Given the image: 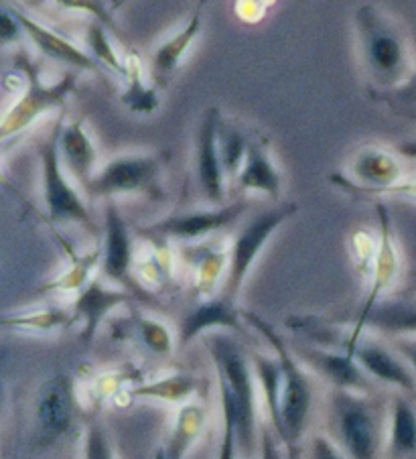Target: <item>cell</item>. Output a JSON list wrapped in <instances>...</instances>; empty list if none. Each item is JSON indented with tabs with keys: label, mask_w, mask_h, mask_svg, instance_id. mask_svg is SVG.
<instances>
[{
	"label": "cell",
	"mask_w": 416,
	"mask_h": 459,
	"mask_svg": "<svg viewBox=\"0 0 416 459\" xmlns=\"http://www.w3.org/2000/svg\"><path fill=\"white\" fill-rule=\"evenodd\" d=\"M133 301V293L126 289H114L108 287L104 279L94 277L90 281V285L80 290L75 301L72 303L74 319L82 324L80 338L83 343H91L96 338V333L102 325V321L110 316L114 309H118L120 305Z\"/></svg>",
	"instance_id": "obj_18"
},
{
	"label": "cell",
	"mask_w": 416,
	"mask_h": 459,
	"mask_svg": "<svg viewBox=\"0 0 416 459\" xmlns=\"http://www.w3.org/2000/svg\"><path fill=\"white\" fill-rule=\"evenodd\" d=\"M374 100L384 104L388 110L398 114V117L416 120V67H412V74L408 75L406 82L400 83L394 90L374 96Z\"/></svg>",
	"instance_id": "obj_37"
},
{
	"label": "cell",
	"mask_w": 416,
	"mask_h": 459,
	"mask_svg": "<svg viewBox=\"0 0 416 459\" xmlns=\"http://www.w3.org/2000/svg\"><path fill=\"white\" fill-rule=\"evenodd\" d=\"M220 110L212 106L207 108L199 122L195 136V175L197 186L204 197L215 208L226 205V173H223L220 149H218V128Z\"/></svg>",
	"instance_id": "obj_14"
},
{
	"label": "cell",
	"mask_w": 416,
	"mask_h": 459,
	"mask_svg": "<svg viewBox=\"0 0 416 459\" xmlns=\"http://www.w3.org/2000/svg\"><path fill=\"white\" fill-rule=\"evenodd\" d=\"M75 382L69 374H56L43 382L33 401L35 437L51 446L72 429L75 419Z\"/></svg>",
	"instance_id": "obj_11"
},
{
	"label": "cell",
	"mask_w": 416,
	"mask_h": 459,
	"mask_svg": "<svg viewBox=\"0 0 416 459\" xmlns=\"http://www.w3.org/2000/svg\"><path fill=\"white\" fill-rule=\"evenodd\" d=\"M311 459H350L343 449L327 435H315L311 439Z\"/></svg>",
	"instance_id": "obj_40"
},
{
	"label": "cell",
	"mask_w": 416,
	"mask_h": 459,
	"mask_svg": "<svg viewBox=\"0 0 416 459\" xmlns=\"http://www.w3.org/2000/svg\"><path fill=\"white\" fill-rule=\"evenodd\" d=\"M83 459H117L110 439L98 419H91L83 435Z\"/></svg>",
	"instance_id": "obj_38"
},
{
	"label": "cell",
	"mask_w": 416,
	"mask_h": 459,
	"mask_svg": "<svg viewBox=\"0 0 416 459\" xmlns=\"http://www.w3.org/2000/svg\"><path fill=\"white\" fill-rule=\"evenodd\" d=\"M56 6L64 11L90 14L91 21L100 22V25L110 30L114 39H120L122 43L128 45V35L125 33V29L120 27V22L117 21V14H114V9H110V4L100 3V0H57Z\"/></svg>",
	"instance_id": "obj_36"
},
{
	"label": "cell",
	"mask_w": 416,
	"mask_h": 459,
	"mask_svg": "<svg viewBox=\"0 0 416 459\" xmlns=\"http://www.w3.org/2000/svg\"><path fill=\"white\" fill-rule=\"evenodd\" d=\"M392 348L411 366V370L416 377V335H398V338H392Z\"/></svg>",
	"instance_id": "obj_41"
},
{
	"label": "cell",
	"mask_w": 416,
	"mask_h": 459,
	"mask_svg": "<svg viewBox=\"0 0 416 459\" xmlns=\"http://www.w3.org/2000/svg\"><path fill=\"white\" fill-rule=\"evenodd\" d=\"M207 423V411L204 404L187 403L177 412L173 429L167 443L159 449L157 459H185L195 443L202 437Z\"/></svg>",
	"instance_id": "obj_25"
},
{
	"label": "cell",
	"mask_w": 416,
	"mask_h": 459,
	"mask_svg": "<svg viewBox=\"0 0 416 459\" xmlns=\"http://www.w3.org/2000/svg\"><path fill=\"white\" fill-rule=\"evenodd\" d=\"M59 157L64 169L72 178L86 187L94 179L96 163H98V147L83 120H72L64 125L59 136Z\"/></svg>",
	"instance_id": "obj_21"
},
{
	"label": "cell",
	"mask_w": 416,
	"mask_h": 459,
	"mask_svg": "<svg viewBox=\"0 0 416 459\" xmlns=\"http://www.w3.org/2000/svg\"><path fill=\"white\" fill-rule=\"evenodd\" d=\"M248 144H250V139L242 133V130H238L236 126L228 125L223 118L220 120L218 149H220L223 173H226L228 181L236 183L238 173H240L242 165H244L246 152H248Z\"/></svg>",
	"instance_id": "obj_31"
},
{
	"label": "cell",
	"mask_w": 416,
	"mask_h": 459,
	"mask_svg": "<svg viewBox=\"0 0 416 459\" xmlns=\"http://www.w3.org/2000/svg\"><path fill=\"white\" fill-rule=\"evenodd\" d=\"M360 64L369 94L380 96L398 88L412 74L411 53L403 30L376 4H361L353 13Z\"/></svg>",
	"instance_id": "obj_1"
},
{
	"label": "cell",
	"mask_w": 416,
	"mask_h": 459,
	"mask_svg": "<svg viewBox=\"0 0 416 459\" xmlns=\"http://www.w3.org/2000/svg\"><path fill=\"white\" fill-rule=\"evenodd\" d=\"M169 152H134L120 155L100 169L86 187L91 200H112L117 195L144 194L155 200L163 195V178Z\"/></svg>",
	"instance_id": "obj_7"
},
{
	"label": "cell",
	"mask_w": 416,
	"mask_h": 459,
	"mask_svg": "<svg viewBox=\"0 0 416 459\" xmlns=\"http://www.w3.org/2000/svg\"><path fill=\"white\" fill-rule=\"evenodd\" d=\"M299 212L297 204H281L276 208L260 213L246 224L234 238L232 248H230V264L226 274V285H223L221 295L228 299L238 301L244 282L248 279L250 269L256 263L260 252L271 240V236L279 230L284 221L290 220Z\"/></svg>",
	"instance_id": "obj_8"
},
{
	"label": "cell",
	"mask_w": 416,
	"mask_h": 459,
	"mask_svg": "<svg viewBox=\"0 0 416 459\" xmlns=\"http://www.w3.org/2000/svg\"><path fill=\"white\" fill-rule=\"evenodd\" d=\"M215 327L236 333L246 332L242 309H238L236 301L223 295L202 301L183 317L179 325V348H187L204 332L215 330Z\"/></svg>",
	"instance_id": "obj_19"
},
{
	"label": "cell",
	"mask_w": 416,
	"mask_h": 459,
	"mask_svg": "<svg viewBox=\"0 0 416 459\" xmlns=\"http://www.w3.org/2000/svg\"><path fill=\"white\" fill-rule=\"evenodd\" d=\"M64 117H61L51 133L37 144L41 163V191L43 204L48 210V218L53 224H80L90 232H98V226L91 218L90 208L82 194L69 183L59 157V136L64 130Z\"/></svg>",
	"instance_id": "obj_6"
},
{
	"label": "cell",
	"mask_w": 416,
	"mask_h": 459,
	"mask_svg": "<svg viewBox=\"0 0 416 459\" xmlns=\"http://www.w3.org/2000/svg\"><path fill=\"white\" fill-rule=\"evenodd\" d=\"M220 407H221V437L218 459H236L238 454V429H236V404L230 393L228 382L218 377Z\"/></svg>",
	"instance_id": "obj_35"
},
{
	"label": "cell",
	"mask_w": 416,
	"mask_h": 459,
	"mask_svg": "<svg viewBox=\"0 0 416 459\" xmlns=\"http://www.w3.org/2000/svg\"><path fill=\"white\" fill-rule=\"evenodd\" d=\"M72 309L64 307H43L29 313H21V316H6L3 317V327H13V330L22 332H37V333H49L61 330L74 324Z\"/></svg>",
	"instance_id": "obj_30"
},
{
	"label": "cell",
	"mask_w": 416,
	"mask_h": 459,
	"mask_svg": "<svg viewBox=\"0 0 416 459\" xmlns=\"http://www.w3.org/2000/svg\"><path fill=\"white\" fill-rule=\"evenodd\" d=\"M102 264V248H94L88 255L74 256L67 269L59 274L56 281H51L48 287L41 289V293H80L91 281V273Z\"/></svg>",
	"instance_id": "obj_29"
},
{
	"label": "cell",
	"mask_w": 416,
	"mask_h": 459,
	"mask_svg": "<svg viewBox=\"0 0 416 459\" xmlns=\"http://www.w3.org/2000/svg\"><path fill=\"white\" fill-rule=\"evenodd\" d=\"M230 264V252L223 250H205L199 255L195 263L197 281H195V293L202 299H212L215 293V287L221 279L223 271Z\"/></svg>",
	"instance_id": "obj_34"
},
{
	"label": "cell",
	"mask_w": 416,
	"mask_h": 459,
	"mask_svg": "<svg viewBox=\"0 0 416 459\" xmlns=\"http://www.w3.org/2000/svg\"><path fill=\"white\" fill-rule=\"evenodd\" d=\"M14 14L21 21L22 29H25L27 39L33 43V48L41 53L43 57H49L59 64L69 65L74 72H90V74H104L106 70L98 61L90 56L86 49H82L80 45H75L72 39H67L56 29H51L43 22L35 21L25 11L14 9Z\"/></svg>",
	"instance_id": "obj_17"
},
{
	"label": "cell",
	"mask_w": 416,
	"mask_h": 459,
	"mask_svg": "<svg viewBox=\"0 0 416 459\" xmlns=\"http://www.w3.org/2000/svg\"><path fill=\"white\" fill-rule=\"evenodd\" d=\"M199 390V378L194 374H169V377L138 382V385L130 386L126 394L130 399H143V401H160L171 404H187L189 399Z\"/></svg>",
	"instance_id": "obj_26"
},
{
	"label": "cell",
	"mask_w": 416,
	"mask_h": 459,
	"mask_svg": "<svg viewBox=\"0 0 416 459\" xmlns=\"http://www.w3.org/2000/svg\"><path fill=\"white\" fill-rule=\"evenodd\" d=\"M130 324H133L136 338L155 356L167 358L175 351V338L163 321L146 317L143 313L134 311L133 317H130Z\"/></svg>",
	"instance_id": "obj_32"
},
{
	"label": "cell",
	"mask_w": 416,
	"mask_h": 459,
	"mask_svg": "<svg viewBox=\"0 0 416 459\" xmlns=\"http://www.w3.org/2000/svg\"><path fill=\"white\" fill-rule=\"evenodd\" d=\"M202 4H197V9L191 13V17L187 19V22L173 33L171 37H167L165 41H160L155 51L151 56V65H149V74L152 83L159 90H163L171 78L175 75V72L179 70V65L183 64L185 56L191 49V45L195 43V39L202 33L204 29V21H202Z\"/></svg>",
	"instance_id": "obj_20"
},
{
	"label": "cell",
	"mask_w": 416,
	"mask_h": 459,
	"mask_svg": "<svg viewBox=\"0 0 416 459\" xmlns=\"http://www.w3.org/2000/svg\"><path fill=\"white\" fill-rule=\"evenodd\" d=\"M252 368L254 377L260 382L264 407L273 420L276 437L282 441V372L279 359H276V356H266L256 351V354H252Z\"/></svg>",
	"instance_id": "obj_28"
},
{
	"label": "cell",
	"mask_w": 416,
	"mask_h": 459,
	"mask_svg": "<svg viewBox=\"0 0 416 459\" xmlns=\"http://www.w3.org/2000/svg\"><path fill=\"white\" fill-rule=\"evenodd\" d=\"M292 351L300 359V364L309 366L334 388L372 394V378L360 368L356 358L350 356L348 351L313 346H297Z\"/></svg>",
	"instance_id": "obj_16"
},
{
	"label": "cell",
	"mask_w": 416,
	"mask_h": 459,
	"mask_svg": "<svg viewBox=\"0 0 416 459\" xmlns=\"http://www.w3.org/2000/svg\"><path fill=\"white\" fill-rule=\"evenodd\" d=\"M242 317L246 324L254 327L262 338H264L271 348L274 350V356L281 364L282 372V446L287 447L289 457H299V443L303 439L307 420H309L311 409H313V385L307 370L300 364V359L290 350L287 340L276 332V327L260 317L258 313L242 309Z\"/></svg>",
	"instance_id": "obj_2"
},
{
	"label": "cell",
	"mask_w": 416,
	"mask_h": 459,
	"mask_svg": "<svg viewBox=\"0 0 416 459\" xmlns=\"http://www.w3.org/2000/svg\"><path fill=\"white\" fill-rule=\"evenodd\" d=\"M238 191H258V194L279 197L282 187V178L279 167L274 165L264 139H250L248 152H246L244 165L236 179Z\"/></svg>",
	"instance_id": "obj_22"
},
{
	"label": "cell",
	"mask_w": 416,
	"mask_h": 459,
	"mask_svg": "<svg viewBox=\"0 0 416 459\" xmlns=\"http://www.w3.org/2000/svg\"><path fill=\"white\" fill-rule=\"evenodd\" d=\"M366 327L380 333H388L392 338H398V335H416V301H406V299L380 301L372 311L368 313V317L361 321L356 330H351V333L343 340V343H351L360 340Z\"/></svg>",
	"instance_id": "obj_23"
},
{
	"label": "cell",
	"mask_w": 416,
	"mask_h": 459,
	"mask_svg": "<svg viewBox=\"0 0 416 459\" xmlns=\"http://www.w3.org/2000/svg\"><path fill=\"white\" fill-rule=\"evenodd\" d=\"M246 210H248V204L244 200H238L213 210L173 213V216L159 220L155 224L138 228V232H141L146 240L199 242L207 238L210 234L220 232V230L234 224L242 213H246Z\"/></svg>",
	"instance_id": "obj_10"
},
{
	"label": "cell",
	"mask_w": 416,
	"mask_h": 459,
	"mask_svg": "<svg viewBox=\"0 0 416 459\" xmlns=\"http://www.w3.org/2000/svg\"><path fill=\"white\" fill-rule=\"evenodd\" d=\"M403 179V165L394 152L366 147L353 155L348 173L337 171L329 181L351 195H388Z\"/></svg>",
	"instance_id": "obj_9"
},
{
	"label": "cell",
	"mask_w": 416,
	"mask_h": 459,
	"mask_svg": "<svg viewBox=\"0 0 416 459\" xmlns=\"http://www.w3.org/2000/svg\"><path fill=\"white\" fill-rule=\"evenodd\" d=\"M414 399L396 393L390 403L388 415V459H416V407Z\"/></svg>",
	"instance_id": "obj_24"
},
{
	"label": "cell",
	"mask_w": 416,
	"mask_h": 459,
	"mask_svg": "<svg viewBox=\"0 0 416 459\" xmlns=\"http://www.w3.org/2000/svg\"><path fill=\"white\" fill-rule=\"evenodd\" d=\"M398 155H403L406 159H414L416 160V141H403L396 144Z\"/></svg>",
	"instance_id": "obj_42"
},
{
	"label": "cell",
	"mask_w": 416,
	"mask_h": 459,
	"mask_svg": "<svg viewBox=\"0 0 416 459\" xmlns=\"http://www.w3.org/2000/svg\"><path fill=\"white\" fill-rule=\"evenodd\" d=\"M334 441L350 459H380L384 451V409L372 394L337 390L329 396Z\"/></svg>",
	"instance_id": "obj_4"
},
{
	"label": "cell",
	"mask_w": 416,
	"mask_h": 459,
	"mask_svg": "<svg viewBox=\"0 0 416 459\" xmlns=\"http://www.w3.org/2000/svg\"><path fill=\"white\" fill-rule=\"evenodd\" d=\"M205 348L213 359L215 372L228 382L232 393L238 449H242L244 459H254L258 455V403L252 359L246 358L240 343L228 333H210L205 338Z\"/></svg>",
	"instance_id": "obj_3"
},
{
	"label": "cell",
	"mask_w": 416,
	"mask_h": 459,
	"mask_svg": "<svg viewBox=\"0 0 416 459\" xmlns=\"http://www.w3.org/2000/svg\"><path fill=\"white\" fill-rule=\"evenodd\" d=\"M376 213H377V232H380V236H377V247L372 256V282H369L364 303H361V307L358 309V316L345 319L351 324V330H356L361 321L368 317V313L382 301L384 293L394 285L400 271V258H398L394 234H392L390 212L384 204H377Z\"/></svg>",
	"instance_id": "obj_13"
},
{
	"label": "cell",
	"mask_w": 416,
	"mask_h": 459,
	"mask_svg": "<svg viewBox=\"0 0 416 459\" xmlns=\"http://www.w3.org/2000/svg\"><path fill=\"white\" fill-rule=\"evenodd\" d=\"M21 39H27L25 29H22L21 21L14 14L13 6L3 4V11H0V41H3V48L17 45Z\"/></svg>",
	"instance_id": "obj_39"
},
{
	"label": "cell",
	"mask_w": 416,
	"mask_h": 459,
	"mask_svg": "<svg viewBox=\"0 0 416 459\" xmlns=\"http://www.w3.org/2000/svg\"><path fill=\"white\" fill-rule=\"evenodd\" d=\"M134 252L133 236L125 218L118 212L117 204L106 202L104 205V242H102V277L118 282L120 287L130 290L136 287L133 281Z\"/></svg>",
	"instance_id": "obj_15"
},
{
	"label": "cell",
	"mask_w": 416,
	"mask_h": 459,
	"mask_svg": "<svg viewBox=\"0 0 416 459\" xmlns=\"http://www.w3.org/2000/svg\"><path fill=\"white\" fill-rule=\"evenodd\" d=\"M126 88L120 94V102L134 114H152L160 106L159 88L155 83H146L144 67L134 49H130L125 57V75Z\"/></svg>",
	"instance_id": "obj_27"
},
{
	"label": "cell",
	"mask_w": 416,
	"mask_h": 459,
	"mask_svg": "<svg viewBox=\"0 0 416 459\" xmlns=\"http://www.w3.org/2000/svg\"><path fill=\"white\" fill-rule=\"evenodd\" d=\"M14 65L25 75V90H22L19 100L4 112L3 122H0V141L3 143H9L14 136L25 133L43 114L64 108L75 91L80 78L78 72H69L53 83L43 82L39 67L29 59L25 51L19 53Z\"/></svg>",
	"instance_id": "obj_5"
},
{
	"label": "cell",
	"mask_w": 416,
	"mask_h": 459,
	"mask_svg": "<svg viewBox=\"0 0 416 459\" xmlns=\"http://www.w3.org/2000/svg\"><path fill=\"white\" fill-rule=\"evenodd\" d=\"M86 51L104 70H112L118 75H125V57H120L117 49H114L110 30L96 21H90L86 29Z\"/></svg>",
	"instance_id": "obj_33"
},
{
	"label": "cell",
	"mask_w": 416,
	"mask_h": 459,
	"mask_svg": "<svg viewBox=\"0 0 416 459\" xmlns=\"http://www.w3.org/2000/svg\"><path fill=\"white\" fill-rule=\"evenodd\" d=\"M343 351L356 358L360 368L369 378L382 382V385L394 386L398 393H404L416 399V377L394 348L384 346L382 342L372 338H360L351 343H343Z\"/></svg>",
	"instance_id": "obj_12"
}]
</instances>
